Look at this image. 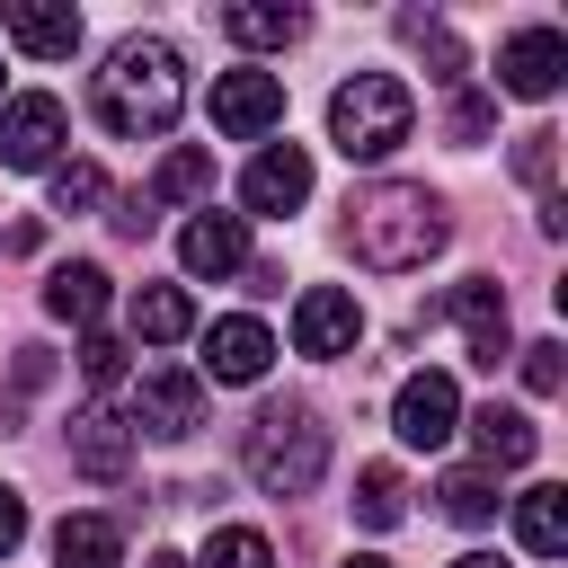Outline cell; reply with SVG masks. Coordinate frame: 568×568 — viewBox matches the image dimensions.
Returning <instances> with one entry per match:
<instances>
[{
    "label": "cell",
    "mask_w": 568,
    "mask_h": 568,
    "mask_svg": "<svg viewBox=\"0 0 568 568\" xmlns=\"http://www.w3.org/2000/svg\"><path fill=\"white\" fill-rule=\"evenodd\" d=\"M18 541H27V497H18V488H0V559H9Z\"/></svg>",
    "instance_id": "cell-35"
},
{
    "label": "cell",
    "mask_w": 568,
    "mask_h": 568,
    "mask_svg": "<svg viewBox=\"0 0 568 568\" xmlns=\"http://www.w3.org/2000/svg\"><path fill=\"white\" fill-rule=\"evenodd\" d=\"M71 470L98 479V488H115V479L133 470V426H124L115 408H80V417H71Z\"/></svg>",
    "instance_id": "cell-15"
},
{
    "label": "cell",
    "mask_w": 568,
    "mask_h": 568,
    "mask_svg": "<svg viewBox=\"0 0 568 568\" xmlns=\"http://www.w3.org/2000/svg\"><path fill=\"white\" fill-rule=\"evenodd\" d=\"M390 417H399V444H417V453L453 444V426H462V390H453V373H408Z\"/></svg>",
    "instance_id": "cell-12"
},
{
    "label": "cell",
    "mask_w": 568,
    "mask_h": 568,
    "mask_svg": "<svg viewBox=\"0 0 568 568\" xmlns=\"http://www.w3.org/2000/svg\"><path fill=\"white\" fill-rule=\"evenodd\" d=\"M435 497H444L453 524H497V506H506V497H497V470H444Z\"/></svg>",
    "instance_id": "cell-25"
},
{
    "label": "cell",
    "mask_w": 568,
    "mask_h": 568,
    "mask_svg": "<svg viewBox=\"0 0 568 568\" xmlns=\"http://www.w3.org/2000/svg\"><path fill=\"white\" fill-rule=\"evenodd\" d=\"M80 382H89V390H115V382H124V346L89 328V337H80Z\"/></svg>",
    "instance_id": "cell-31"
},
{
    "label": "cell",
    "mask_w": 568,
    "mask_h": 568,
    "mask_svg": "<svg viewBox=\"0 0 568 568\" xmlns=\"http://www.w3.org/2000/svg\"><path fill=\"white\" fill-rule=\"evenodd\" d=\"M178 266H186V275H213V284H222V275H240V266H248V222L204 204V213L178 231Z\"/></svg>",
    "instance_id": "cell-14"
},
{
    "label": "cell",
    "mask_w": 568,
    "mask_h": 568,
    "mask_svg": "<svg viewBox=\"0 0 568 568\" xmlns=\"http://www.w3.org/2000/svg\"><path fill=\"white\" fill-rule=\"evenodd\" d=\"M133 426L160 435V444H186V435L204 426V382H195L186 364H151V373L133 382Z\"/></svg>",
    "instance_id": "cell-5"
},
{
    "label": "cell",
    "mask_w": 568,
    "mask_h": 568,
    "mask_svg": "<svg viewBox=\"0 0 568 568\" xmlns=\"http://www.w3.org/2000/svg\"><path fill=\"white\" fill-rule=\"evenodd\" d=\"M240 462H248V479H257L266 497H311L320 470H328V426H320V408H311V399H266V408L248 417Z\"/></svg>",
    "instance_id": "cell-3"
},
{
    "label": "cell",
    "mask_w": 568,
    "mask_h": 568,
    "mask_svg": "<svg viewBox=\"0 0 568 568\" xmlns=\"http://www.w3.org/2000/svg\"><path fill=\"white\" fill-rule=\"evenodd\" d=\"M302 27H311V18H302V9H275V0H231V9H222V36H231V44H293Z\"/></svg>",
    "instance_id": "cell-22"
},
{
    "label": "cell",
    "mask_w": 568,
    "mask_h": 568,
    "mask_svg": "<svg viewBox=\"0 0 568 568\" xmlns=\"http://www.w3.org/2000/svg\"><path fill=\"white\" fill-rule=\"evenodd\" d=\"M44 311L71 320V328H98V311H106V266H89V257L53 266V275H44Z\"/></svg>",
    "instance_id": "cell-17"
},
{
    "label": "cell",
    "mask_w": 568,
    "mask_h": 568,
    "mask_svg": "<svg viewBox=\"0 0 568 568\" xmlns=\"http://www.w3.org/2000/svg\"><path fill=\"white\" fill-rule=\"evenodd\" d=\"M515 178L550 195V178H559V133H550V124H532V133L515 142Z\"/></svg>",
    "instance_id": "cell-28"
},
{
    "label": "cell",
    "mask_w": 568,
    "mask_h": 568,
    "mask_svg": "<svg viewBox=\"0 0 568 568\" xmlns=\"http://www.w3.org/2000/svg\"><path fill=\"white\" fill-rule=\"evenodd\" d=\"M44 382H53V355H44V346H18V373H9V408H0V417H18V399L44 390Z\"/></svg>",
    "instance_id": "cell-33"
},
{
    "label": "cell",
    "mask_w": 568,
    "mask_h": 568,
    "mask_svg": "<svg viewBox=\"0 0 568 568\" xmlns=\"http://www.w3.org/2000/svg\"><path fill=\"white\" fill-rule=\"evenodd\" d=\"M106 222H115V240H142L160 213H151V204H142V186H133V195H115V213H106Z\"/></svg>",
    "instance_id": "cell-34"
},
{
    "label": "cell",
    "mask_w": 568,
    "mask_h": 568,
    "mask_svg": "<svg viewBox=\"0 0 568 568\" xmlns=\"http://www.w3.org/2000/svg\"><path fill=\"white\" fill-rule=\"evenodd\" d=\"M488 124H497V106H488L479 89H453V115H444V133L470 151V142H488Z\"/></svg>",
    "instance_id": "cell-30"
},
{
    "label": "cell",
    "mask_w": 568,
    "mask_h": 568,
    "mask_svg": "<svg viewBox=\"0 0 568 568\" xmlns=\"http://www.w3.org/2000/svg\"><path fill=\"white\" fill-rule=\"evenodd\" d=\"M62 98H44V89H27V98H9L0 106V160L9 169H53V142H62Z\"/></svg>",
    "instance_id": "cell-9"
},
{
    "label": "cell",
    "mask_w": 568,
    "mask_h": 568,
    "mask_svg": "<svg viewBox=\"0 0 568 568\" xmlns=\"http://www.w3.org/2000/svg\"><path fill=\"white\" fill-rule=\"evenodd\" d=\"M195 195H213V151H169L160 169H151V186H142V204L160 213V204H195Z\"/></svg>",
    "instance_id": "cell-21"
},
{
    "label": "cell",
    "mask_w": 568,
    "mask_h": 568,
    "mask_svg": "<svg viewBox=\"0 0 568 568\" xmlns=\"http://www.w3.org/2000/svg\"><path fill=\"white\" fill-rule=\"evenodd\" d=\"M444 240H453V222H444V195H435V186L382 178V186H364V195L346 204V248H355V266H373V275H408V266H426Z\"/></svg>",
    "instance_id": "cell-2"
},
{
    "label": "cell",
    "mask_w": 568,
    "mask_h": 568,
    "mask_svg": "<svg viewBox=\"0 0 568 568\" xmlns=\"http://www.w3.org/2000/svg\"><path fill=\"white\" fill-rule=\"evenodd\" d=\"M0 27L36 62H71V44H80V9L71 0H0Z\"/></svg>",
    "instance_id": "cell-13"
},
{
    "label": "cell",
    "mask_w": 568,
    "mask_h": 568,
    "mask_svg": "<svg viewBox=\"0 0 568 568\" xmlns=\"http://www.w3.org/2000/svg\"><path fill=\"white\" fill-rule=\"evenodd\" d=\"M89 106H98L106 133L160 142V133L178 124V106H186V62H178V44H169V36H124V44L106 53V71L89 80Z\"/></svg>",
    "instance_id": "cell-1"
},
{
    "label": "cell",
    "mask_w": 568,
    "mask_h": 568,
    "mask_svg": "<svg viewBox=\"0 0 568 568\" xmlns=\"http://www.w3.org/2000/svg\"><path fill=\"white\" fill-rule=\"evenodd\" d=\"M266 364H275V337L257 320H213L204 328V373L213 382H257Z\"/></svg>",
    "instance_id": "cell-16"
},
{
    "label": "cell",
    "mask_w": 568,
    "mask_h": 568,
    "mask_svg": "<svg viewBox=\"0 0 568 568\" xmlns=\"http://www.w3.org/2000/svg\"><path fill=\"white\" fill-rule=\"evenodd\" d=\"M346 568H390V559H346Z\"/></svg>",
    "instance_id": "cell-38"
},
{
    "label": "cell",
    "mask_w": 568,
    "mask_h": 568,
    "mask_svg": "<svg viewBox=\"0 0 568 568\" xmlns=\"http://www.w3.org/2000/svg\"><path fill=\"white\" fill-rule=\"evenodd\" d=\"M453 568H506V559H488V550H470V559H453Z\"/></svg>",
    "instance_id": "cell-37"
},
{
    "label": "cell",
    "mask_w": 568,
    "mask_h": 568,
    "mask_svg": "<svg viewBox=\"0 0 568 568\" xmlns=\"http://www.w3.org/2000/svg\"><path fill=\"white\" fill-rule=\"evenodd\" d=\"M399 515H408V479H399L390 462H364V470H355V524H364V532H390Z\"/></svg>",
    "instance_id": "cell-24"
},
{
    "label": "cell",
    "mask_w": 568,
    "mask_h": 568,
    "mask_svg": "<svg viewBox=\"0 0 568 568\" xmlns=\"http://www.w3.org/2000/svg\"><path fill=\"white\" fill-rule=\"evenodd\" d=\"M98 195H106L98 160H62V169H53V213H89Z\"/></svg>",
    "instance_id": "cell-29"
},
{
    "label": "cell",
    "mask_w": 568,
    "mask_h": 568,
    "mask_svg": "<svg viewBox=\"0 0 568 568\" xmlns=\"http://www.w3.org/2000/svg\"><path fill=\"white\" fill-rule=\"evenodd\" d=\"M399 36L435 62V80H453V89H462V44H453V27H444L435 9H399Z\"/></svg>",
    "instance_id": "cell-26"
},
{
    "label": "cell",
    "mask_w": 568,
    "mask_h": 568,
    "mask_svg": "<svg viewBox=\"0 0 568 568\" xmlns=\"http://www.w3.org/2000/svg\"><path fill=\"white\" fill-rule=\"evenodd\" d=\"M195 328V302L178 293V284H142L133 293V337H151V346H178Z\"/></svg>",
    "instance_id": "cell-23"
},
{
    "label": "cell",
    "mask_w": 568,
    "mask_h": 568,
    "mask_svg": "<svg viewBox=\"0 0 568 568\" xmlns=\"http://www.w3.org/2000/svg\"><path fill=\"white\" fill-rule=\"evenodd\" d=\"M470 435H479L488 470H524V462H532V444H541V435H532V417H524V408H506V399H488V408L470 417Z\"/></svg>",
    "instance_id": "cell-20"
},
{
    "label": "cell",
    "mask_w": 568,
    "mask_h": 568,
    "mask_svg": "<svg viewBox=\"0 0 568 568\" xmlns=\"http://www.w3.org/2000/svg\"><path fill=\"white\" fill-rule=\"evenodd\" d=\"M355 337H364V311H355L346 284H311L293 302V346L302 355H355Z\"/></svg>",
    "instance_id": "cell-11"
},
{
    "label": "cell",
    "mask_w": 568,
    "mask_h": 568,
    "mask_svg": "<svg viewBox=\"0 0 568 568\" xmlns=\"http://www.w3.org/2000/svg\"><path fill=\"white\" fill-rule=\"evenodd\" d=\"M204 568H275V541L248 532V524H222V532L204 541Z\"/></svg>",
    "instance_id": "cell-27"
},
{
    "label": "cell",
    "mask_w": 568,
    "mask_h": 568,
    "mask_svg": "<svg viewBox=\"0 0 568 568\" xmlns=\"http://www.w3.org/2000/svg\"><path fill=\"white\" fill-rule=\"evenodd\" d=\"M142 568H186V559H178V550H151V559H142Z\"/></svg>",
    "instance_id": "cell-36"
},
{
    "label": "cell",
    "mask_w": 568,
    "mask_h": 568,
    "mask_svg": "<svg viewBox=\"0 0 568 568\" xmlns=\"http://www.w3.org/2000/svg\"><path fill=\"white\" fill-rule=\"evenodd\" d=\"M435 311H444V320H462L470 364H488V373H497V364L515 355V328H506V293H497V275H462V284H453ZM435 311H426V320H435Z\"/></svg>",
    "instance_id": "cell-6"
},
{
    "label": "cell",
    "mask_w": 568,
    "mask_h": 568,
    "mask_svg": "<svg viewBox=\"0 0 568 568\" xmlns=\"http://www.w3.org/2000/svg\"><path fill=\"white\" fill-rule=\"evenodd\" d=\"M408 124H417V98H408V80H390V71H355V80L328 98V142H337L346 160H390V151L408 142Z\"/></svg>",
    "instance_id": "cell-4"
},
{
    "label": "cell",
    "mask_w": 568,
    "mask_h": 568,
    "mask_svg": "<svg viewBox=\"0 0 568 568\" xmlns=\"http://www.w3.org/2000/svg\"><path fill=\"white\" fill-rule=\"evenodd\" d=\"M568 346L559 337H541V346H524V382H532V399H559V382H568V364H559Z\"/></svg>",
    "instance_id": "cell-32"
},
{
    "label": "cell",
    "mask_w": 568,
    "mask_h": 568,
    "mask_svg": "<svg viewBox=\"0 0 568 568\" xmlns=\"http://www.w3.org/2000/svg\"><path fill=\"white\" fill-rule=\"evenodd\" d=\"M213 124H222L231 142L275 133V124H284V80H275V71H222V80H213Z\"/></svg>",
    "instance_id": "cell-7"
},
{
    "label": "cell",
    "mask_w": 568,
    "mask_h": 568,
    "mask_svg": "<svg viewBox=\"0 0 568 568\" xmlns=\"http://www.w3.org/2000/svg\"><path fill=\"white\" fill-rule=\"evenodd\" d=\"M53 559H62V568H124V524H115V515H62Z\"/></svg>",
    "instance_id": "cell-19"
},
{
    "label": "cell",
    "mask_w": 568,
    "mask_h": 568,
    "mask_svg": "<svg viewBox=\"0 0 568 568\" xmlns=\"http://www.w3.org/2000/svg\"><path fill=\"white\" fill-rule=\"evenodd\" d=\"M302 195H311V151H302V142H266V151L248 160V178H240V204L266 213V222H284Z\"/></svg>",
    "instance_id": "cell-10"
},
{
    "label": "cell",
    "mask_w": 568,
    "mask_h": 568,
    "mask_svg": "<svg viewBox=\"0 0 568 568\" xmlns=\"http://www.w3.org/2000/svg\"><path fill=\"white\" fill-rule=\"evenodd\" d=\"M515 541H524L532 559H559V550H568V488H550V479L524 488V497H515Z\"/></svg>",
    "instance_id": "cell-18"
},
{
    "label": "cell",
    "mask_w": 568,
    "mask_h": 568,
    "mask_svg": "<svg viewBox=\"0 0 568 568\" xmlns=\"http://www.w3.org/2000/svg\"><path fill=\"white\" fill-rule=\"evenodd\" d=\"M559 71H568V36L559 27H515L497 44V89H515V98H550Z\"/></svg>",
    "instance_id": "cell-8"
}]
</instances>
